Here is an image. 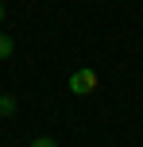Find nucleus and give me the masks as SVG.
<instances>
[{
    "instance_id": "5",
    "label": "nucleus",
    "mask_w": 143,
    "mask_h": 147,
    "mask_svg": "<svg viewBox=\"0 0 143 147\" xmlns=\"http://www.w3.org/2000/svg\"><path fill=\"white\" fill-rule=\"evenodd\" d=\"M0 23H4V0H0Z\"/></svg>"
},
{
    "instance_id": "2",
    "label": "nucleus",
    "mask_w": 143,
    "mask_h": 147,
    "mask_svg": "<svg viewBox=\"0 0 143 147\" xmlns=\"http://www.w3.org/2000/svg\"><path fill=\"white\" fill-rule=\"evenodd\" d=\"M15 112V97H0V116H12Z\"/></svg>"
},
{
    "instance_id": "4",
    "label": "nucleus",
    "mask_w": 143,
    "mask_h": 147,
    "mask_svg": "<svg viewBox=\"0 0 143 147\" xmlns=\"http://www.w3.org/2000/svg\"><path fill=\"white\" fill-rule=\"evenodd\" d=\"M31 147H58V143H54V140H50V136H39V140H35V143H31Z\"/></svg>"
},
{
    "instance_id": "3",
    "label": "nucleus",
    "mask_w": 143,
    "mask_h": 147,
    "mask_svg": "<svg viewBox=\"0 0 143 147\" xmlns=\"http://www.w3.org/2000/svg\"><path fill=\"white\" fill-rule=\"evenodd\" d=\"M15 51V43H12V35H0V58H8V54Z\"/></svg>"
},
{
    "instance_id": "1",
    "label": "nucleus",
    "mask_w": 143,
    "mask_h": 147,
    "mask_svg": "<svg viewBox=\"0 0 143 147\" xmlns=\"http://www.w3.org/2000/svg\"><path fill=\"white\" fill-rule=\"evenodd\" d=\"M93 89H97V74H93L89 66L70 74V93H74V97H89Z\"/></svg>"
}]
</instances>
